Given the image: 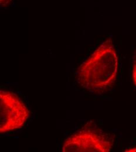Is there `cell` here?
<instances>
[{
    "label": "cell",
    "instance_id": "5b68a950",
    "mask_svg": "<svg viewBox=\"0 0 136 152\" xmlns=\"http://www.w3.org/2000/svg\"><path fill=\"white\" fill-rule=\"evenodd\" d=\"M12 0H0V3H1V7H7L10 5L11 2Z\"/></svg>",
    "mask_w": 136,
    "mask_h": 152
},
{
    "label": "cell",
    "instance_id": "7a4b0ae2",
    "mask_svg": "<svg viewBox=\"0 0 136 152\" xmlns=\"http://www.w3.org/2000/svg\"><path fill=\"white\" fill-rule=\"evenodd\" d=\"M114 143L113 137L92 122L72 133L65 140L62 152H109Z\"/></svg>",
    "mask_w": 136,
    "mask_h": 152
},
{
    "label": "cell",
    "instance_id": "6da1fadb",
    "mask_svg": "<svg viewBox=\"0 0 136 152\" xmlns=\"http://www.w3.org/2000/svg\"><path fill=\"white\" fill-rule=\"evenodd\" d=\"M118 59L111 38L104 41L81 64L76 73V81L83 89L93 93L107 91L115 83Z\"/></svg>",
    "mask_w": 136,
    "mask_h": 152
},
{
    "label": "cell",
    "instance_id": "277c9868",
    "mask_svg": "<svg viewBox=\"0 0 136 152\" xmlns=\"http://www.w3.org/2000/svg\"><path fill=\"white\" fill-rule=\"evenodd\" d=\"M132 78L134 82V84L136 86V52L135 58H134V62L133 65V69H132Z\"/></svg>",
    "mask_w": 136,
    "mask_h": 152
},
{
    "label": "cell",
    "instance_id": "8992f818",
    "mask_svg": "<svg viewBox=\"0 0 136 152\" xmlns=\"http://www.w3.org/2000/svg\"><path fill=\"white\" fill-rule=\"evenodd\" d=\"M125 152H136V148H132L125 151Z\"/></svg>",
    "mask_w": 136,
    "mask_h": 152
},
{
    "label": "cell",
    "instance_id": "3957f363",
    "mask_svg": "<svg viewBox=\"0 0 136 152\" xmlns=\"http://www.w3.org/2000/svg\"><path fill=\"white\" fill-rule=\"evenodd\" d=\"M29 114V111L18 95L10 91H0V133L21 128L27 122Z\"/></svg>",
    "mask_w": 136,
    "mask_h": 152
}]
</instances>
